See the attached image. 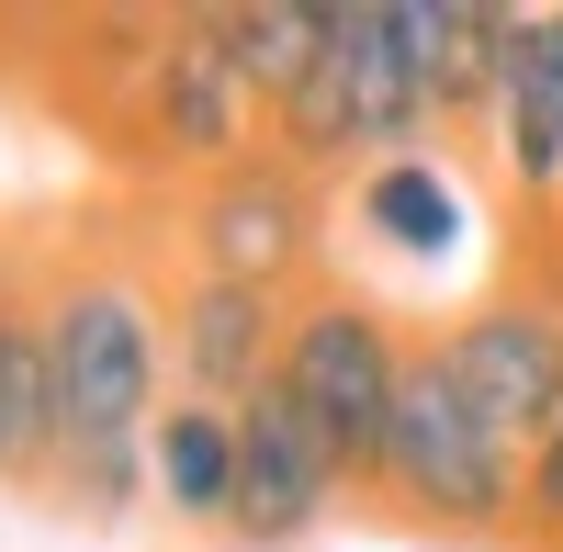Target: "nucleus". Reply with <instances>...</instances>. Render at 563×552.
Instances as JSON below:
<instances>
[{
	"instance_id": "nucleus-1",
	"label": "nucleus",
	"mask_w": 563,
	"mask_h": 552,
	"mask_svg": "<svg viewBox=\"0 0 563 552\" xmlns=\"http://www.w3.org/2000/svg\"><path fill=\"white\" fill-rule=\"evenodd\" d=\"M45 373H57V496L113 530L147 496V429L169 406V316L124 260H68L45 283Z\"/></svg>"
},
{
	"instance_id": "nucleus-2",
	"label": "nucleus",
	"mask_w": 563,
	"mask_h": 552,
	"mask_svg": "<svg viewBox=\"0 0 563 552\" xmlns=\"http://www.w3.org/2000/svg\"><path fill=\"white\" fill-rule=\"evenodd\" d=\"M519 451H507L474 406H462V384L440 373V350L406 361V395H395V429H384V463H372V508H395L417 530L440 541H507L519 530Z\"/></svg>"
},
{
	"instance_id": "nucleus-3",
	"label": "nucleus",
	"mask_w": 563,
	"mask_h": 552,
	"mask_svg": "<svg viewBox=\"0 0 563 552\" xmlns=\"http://www.w3.org/2000/svg\"><path fill=\"white\" fill-rule=\"evenodd\" d=\"M417 135H429V90L406 68L395 0H327V57L271 113V147L294 169H350V158H406Z\"/></svg>"
},
{
	"instance_id": "nucleus-4",
	"label": "nucleus",
	"mask_w": 563,
	"mask_h": 552,
	"mask_svg": "<svg viewBox=\"0 0 563 552\" xmlns=\"http://www.w3.org/2000/svg\"><path fill=\"white\" fill-rule=\"evenodd\" d=\"M406 328L372 294H350V283H316L305 305H294V339H282V395L305 406V429L339 451V474H350V496L372 485V463H384V429H395V395H406Z\"/></svg>"
},
{
	"instance_id": "nucleus-5",
	"label": "nucleus",
	"mask_w": 563,
	"mask_h": 552,
	"mask_svg": "<svg viewBox=\"0 0 563 552\" xmlns=\"http://www.w3.org/2000/svg\"><path fill=\"white\" fill-rule=\"evenodd\" d=\"M429 350H440V373L462 384V406H474V418L530 463L541 429L563 418V294L507 283V294H485V305H462Z\"/></svg>"
},
{
	"instance_id": "nucleus-6",
	"label": "nucleus",
	"mask_w": 563,
	"mask_h": 552,
	"mask_svg": "<svg viewBox=\"0 0 563 552\" xmlns=\"http://www.w3.org/2000/svg\"><path fill=\"white\" fill-rule=\"evenodd\" d=\"M316 169H294L282 147L225 158L203 192H192V271L203 283H260L282 294L294 271H316Z\"/></svg>"
},
{
	"instance_id": "nucleus-7",
	"label": "nucleus",
	"mask_w": 563,
	"mask_h": 552,
	"mask_svg": "<svg viewBox=\"0 0 563 552\" xmlns=\"http://www.w3.org/2000/svg\"><path fill=\"white\" fill-rule=\"evenodd\" d=\"M350 496L339 474V451H327L305 429V406L260 384L238 406V496H225V541H249V552H282V541H316V519Z\"/></svg>"
},
{
	"instance_id": "nucleus-8",
	"label": "nucleus",
	"mask_w": 563,
	"mask_h": 552,
	"mask_svg": "<svg viewBox=\"0 0 563 552\" xmlns=\"http://www.w3.org/2000/svg\"><path fill=\"white\" fill-rule=\"evenodd\" d=\"M135 102H147V147L158 158H203V169H225V158H249V79H238V57H225V34H214V12H169L158 23V57H147V79H135Z\"/></svg>"
},
{
	"instance_id": "nucleus-9",
	"label": "nucleus",
	"mask_w": 563,
	"mask_h": 552,
	"mask_svg": "<svg viewBox=\"0 0 563 552\" xmlns=\"http://www.w3.org/2000/svg\"><path fill=\"white\" fill-rule=\"evenodd\" d=\"M282 339H294V305L282 294H260V283H180L169 294V373H180V395L192 406H238L282 373Z\"/></svg>"
},
{
	"instance_id": "nucleus-10",
	"label": "nucleus",
	"mask_w": 563,
	"mask_h": 552,
	"mask_svg": "<svg viewBox=\"0 0 563 552\" xmlns=\"http://www.w3.org/2000/svg\"><path fill=\"white\" fill-rule=\"evenodd\" d=\"M406 68L429 90V124H496L507 90V45H519V0H395Z\"/></svg>"
},
{
	"instance_id": "nucleus-11",
	"label": "nucleus",
	"mask_w": 563,
	"mask_h": 552,
	"mask_svg": "<svg viewBox=\"0 0 563 552\" xmlns=\"http://www.w3.org/2000/svg\"><path fill=\"white\" fill-rule=\"evenodd\" d=\"M0 485H57V373H45V305L0 271Z\"/></svg>"
},
{
	"instance_id": "nucleus-12",
	"label": "nucleus",
	"mask_w": 563,
	"mask_h": 552,
	"mask_svg": "<svg viewBox=\"0 0 563 552\" xmlns=\"http://www.w3.org/2000/svg\"><path fill=\"white\" fill-rule=\"evenodd\" d=\"M496 158L519 180V203H563V68L530 0H519V45H507V90H496Z\"/></svg>"
},
{
	"instance_id": "nucleus-13",
	"label": "nucleus",
	"mask_w": 563,
	"mask_h": 552,
	"mask_svg": "<svg viewBox=\"0 0 563 552\" xmlns=\"http://www.w3.org/2000/svg\"><path fill=\"white\" fill-rule=\"evenodd\" d=\"M147 496L169 519H192V530H225V496H238V418L169 395L158 429H147Z\"/></svg>"
},
{
	"instance_id": "nucleus-14",
	"label": "nucleus",
	"mask_w": 563,
	"mask_h": 552,
	"mask_svg": "<svg viewBox=\"0 0 563 552\" xmlns=\"http://www.w3.org/2000/svg\"><path fill=\"white\" fill-rule=\"evenodd\" d=\"M350 214L372 225V249H395V260H451V249H462V225H474L462 180H451L429 147L372 158V169H361V192H350Z\"/></svg>"
},
{
	"instance_id": "nucleus-15",
	"label": "nucleus",
	"mask_w": 563,
	"mask_h": 552,
	"mask_svg": "<svg viewBox=\"0 0 563 552\" xmlns=\"http://www.w3.org/2000/svg\"><path fill=\"white\" fill-rule=\"evenodd\" d=\"M214 34H225V57H238L249 102L271 124L316 79V57H327V0H249V12H214Z\"/></svg>"
},
{
	"instance_id": "nucleus-16",
	"label": "nucleus",
	"mask_w": 563,
	"mask_h": 552,
	"mask_svg": "<svg viewBox=\"0 0 563 552\" xmlns=\"http://www.w3.org/2000/svg\"><path fill=\"white\" fill-rule=\"evenodd\" d=\"M519 541H530V552H563V418L541 429L530 474H519Z\"/></svg>"
},
{
	"instance_id": "nucleus-17",
	"label": "nucleus",
	"mask_w": 563,
	"mask_h": 552,
	"mask_svg": "<svg viewBox=\"0 0 563 552\" xmlns=\"http://www.w3.org/2000/svg\"><path fill=\"white\" fill-rule=\"evenodd\" d=\"M541 45H552V68H563V0H552V12H541Z\"/></svg>"
}]
</instances>
